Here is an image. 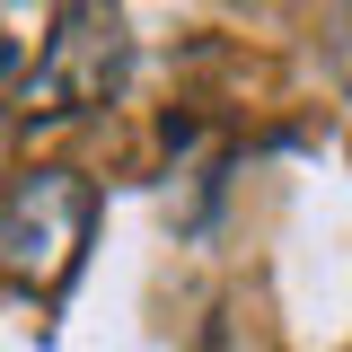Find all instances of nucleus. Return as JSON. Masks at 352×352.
<instances>
[{
	"mask_svg": "<svg viewBox=\"0 0 352 352\" xmlns=\"http://www.w3.org/2000/svg\"><path fill=\"white\" fill-rule=\"evenodd\" d=\"M18 80H27V44L0 27V88H18Z\"/></svg>",
	"mask_w": 352,
	"mask_h": 352,
	"instance_id": "20e7f679",
	"label": "nucleus"
},
{
	"mask_svg": "<svg viewBox=\"0 0 352 352\" xmlns=\"http://www.w3.org/2000/svg\"><path fill=\"white\" fill-rule=\"evenodd\" d=\"M132 80V18L124 9H53V36H44L36 71H27V115L36 124H62V115H88V106H115Z\"/></svg>",
	"mask_w": 352,
	"mask_h": 352,
	"instance_id": "f03ea898",
	"label": "nucleus"
},
{
	"mask_svg": "<svg viewBox=\"0 0 352 352\" xmlns=\"http://www.w3.org/2000/svg\"><path fill=\"white\" fill-rule=\"evenodd\" d=\"M317 62H326V80L352 97V9H326V18H317Z\"/></svg>",
	"mask_w": 352,
	"mask_h": 352,
	"instance_id": "7ed1b4c3",
	"label": "nucleus"
},
{
	"mask_svg": "<svg viewBox=\"0 0 352 352\" xmlns=\"http://www.w3.org/2000/svg\"><path fill=\"white\" fill-rule=\"evenodd\" d=\"M97 238V185L80 168H18L0 185V273L27 291H62Z\"/></svg>",
	"mask_w": 352,
	"mask_h": 352,
	"instance_id": "f257e3e1",
	"label": "nucleus"
},
{
	"mask_svg": "<svg viewBox=\"0 0 352 352\" xmlns=\"http://www.w3.org/2000/svg\"><path fill=\"white\" fill-rule=\"evenodd\" d=\"M9 141H18V124H9V115H0V159H9Z\"/></svg>",
	"mask_w": 352,
	"mask_h": 352,
	"instance_id": "39448f33",
	"label": "nucleus"
}]
</instances>
